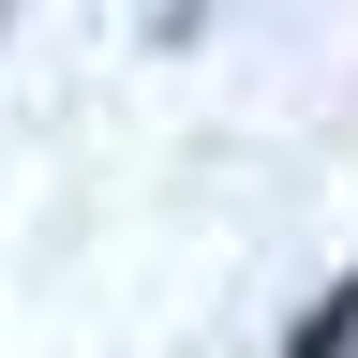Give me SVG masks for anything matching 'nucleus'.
Returning a JSON list of instances; mask_svg holds the SVG:
<instances>
[{"label": "nucleus", "mask_w": 358, "mask_h": 358, "mask_svg": "<svg viewBox=\"0 0 358 358\" xmlns=\"http://www.w3.org/2000/svg\"><path fill=\"white\" fill-rule=\"evenodd\" d=\"M179 15H194V0H164V30H179Z\"/></svg>", "instance_id": "nucleus-2"}, {"label": "nucleus", "mask_w": 358, "mask_h": 358, "mask_svg": "<svg viewBox=\"0 0 358 358\" xmlns=\"http://www.w3.org/2000/svg\"><path fill=\"white\" fill-rule=\"evenodd\" d=\"M284 358H358V268H343V284H329V299L284 329Z\"/></svg>", "instance_id": "nucleus-1"}]
</instances>
